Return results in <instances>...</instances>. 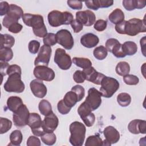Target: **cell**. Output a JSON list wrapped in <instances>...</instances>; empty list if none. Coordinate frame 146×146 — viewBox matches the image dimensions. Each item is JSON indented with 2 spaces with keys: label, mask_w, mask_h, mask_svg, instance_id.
Here are the masks:
<instances>
[{
  "label": "cell",
  "mask_w": 146,
  "mask_h": 146,
  "mask_svg": "<svg viewBox=\"0 0 146 146\" xmlns=\"http://www.w3.org/2000/svg\"><path fill=\"white\" fill-rule=\"evenodd\" d=\"M21 68L17 64L10 65L7 75L9 77L5 82L3 88L8 92L21 93L25 90V84L21 80Z\"/></svg>",
  "instance_id": "1"
},
{
  "label": "cell",
  "mask_w": 146,
  "mask_h": 146,
  "mask_svg": "<svg viewBox=\"0 0 146 146\" xmlns=\"http://www.w3.org/2000/svg\"><path fill=\"white\" fill-rule=\"evenodd\" d=\"M115 30L120 34H126L129 36H135L140 33L146 31V26L144 19L132 18L128 21L121 22L115 25Z\"/></svg>",
  "instance_id": "2"
},
{
  "label": "cell",
  "mask_w": 146,
  "mask_h": 146,
  "mask_svg": "<svg viewBox=\"0 0 146 146\" xmlns=\"http://www.w3.org/2000/svg\"><path fill=\"white\" fill-rule=\"evenodd\" d=\"M22 18L26 26L33 28V33L36 36L44 38L47 34V30L42 15L25 13Z\"/></svg>",
  "instance_id": "3"
},
{
  "label": "cell",
  "mask_w": 146,
  "mask_h": 146,
  "mask_svg": "<svg viewBox=\"0 0 146 146\" xmlns=\"http://www.w3.org/2000/svg\"><path fill=\"white\" fill-rule=\"evenodd\" d=\"M69 130L71 133L69 141L73 146H82L83 144L86 128L85 125L79 121H74L70 125Z\"/></svg>",
  "instance_id": "4"
},
{
  "label": "cell",
  "mask_w": 146,
  "mask_h": 146,
  "mask_svg": "<svg viewBox=\"0 0 146 146\" xmlns=\"http://www.w3.org/2000/svg\"><path fill=\"white\" fill-rule=\"evenodd\" d=\"M49 25L52 27H59L63 25H69L74 19L73 15L68 11L61 12L58 10L50 11L47 16Z\"/></svg>",
  "instance_id": "5"
},
{
  "label": "cell",
  "mask_w": 146,
  "mask_h": 146,
  "mask_svg": "<svg viewBox=\"0 0 146 146\" xmlns=\"http://www.w3.org/2000/svg\"><path fill=\"white\" fill-rule=\"evenodd\" d=\"M100 88V92L102 96L110 98L119 88V83L115 78L105 76L102 79Z\"/></svg>",
  "instance_id": "6"
},
{
  "label": "cell",
  "mask_w": 146,
  "mask_h": 146,
  "mask_svg": "<svg viewBox=\"0 0 146 146\" xmlns=\"http://www.w3.org/2000/svg\"><path fill=\"white\" fill-rule=\"evenodd\" d=\"M23 14V11L21 7L15 4H10L8 12L3 19V26L8 29L11 24L18 22Z\"/></svg>",
  "instance_id": "7"
},
{
  "label": "cell",
  "mask_w": 146,
  "mask_h": 146,
  "mask_svg": "<svg viewBox=\"0 0 146 146\" xmlns=\"http://www.w3.org/2000/svg\"><path fill=\"white\" fill-rule=\"evenodd\" d=\"M54 60L59 68L63 70H68L72 65L71 56L61 48H58L55 50Z\"/></svg>",
  "instance_id": "8"
},
{
  "label": "cell",
  "mask_w": 146,
  "mask_h": 146,
  "mask_svg": "<svg viewBox=\"0 0 146 146\" xmlns=\"http://www.w3.org/2000/svg\"><path fill=\"white\" fill-rule=\"evenodd\" d=\"M29 111L24 104L15 112H13V120L17 127H23L27 125L29 117Z\"/></svg>",
  "instance_id": "9"
},
{
  "label": "cell",
  "mask_w": 146,
  "mask_h": 146,
  "mask_svg": "<svg viewBox=\"0 0 146 146\" xmlns=\"http://www.w3.org/2000/svg\"><path fill=\"white\" fill-rule=\"evenodd\" d=\"M27 125L31 128L33 133L36 136H41L45 133L42 127V120L40 115L37 113H30Z\"/></svg>",
  "instance_id": "10"
},
{
  "label": "cell",
  "mask_w": 146,
  "mask_h": 146,
  "mask_svg": "<svg viewBox=\"0 0 146 146\" xmlns=\"http://www.w3.org/2000/svg\"><path fill=\"white\" fill-rule=\"evenodd\" d=\"M90 107L84 102L78 108V113L87 127H91L95 121V115L92 113Z\"/></svg>",
  "instance_id": "11"
},
{
  "label": "cell",
  "mask_w": 146,
  "mask_h": 146,
  "mask_svg": "<svg viewBox=\"0 0 146 146\" xmlns=\"http://www.w3.org/2000/svg\"><path fill=\"white\" fill-rule=\"evenodd\" d=\"M56 42L66 50H71L74 44L71 33L66 29H61L56 34Z\"/></svg>",
  "instance_id": "12"
},
{
  "label": "cell",
  "mask_w": 146,
  "mask_h": 146,
  "mask_svg": "<svg viewBox=\"0 0 146 146\" xmlns=\"http://www.w3.org/2000/svg\"><path fill=\"white\" fill-rule=\"evenodd\" d=\"M102 95L100 91L94 87L90 88L85 103L90 107L92 111L98 109L102 103Z\"/></svg>",
  "instance_id": "13"
},
{
  "label": "cell",
  "mask_w": 146,
  "mask_h": 146,
  "mask_svg": "<svg viewBox=\"0 0 146 146\" xmlns=\"http://www.w3.org/2000/svg\"><path fill=\"white\" fill-rule=\"evenodd\" d=\"M34 75L36 79L47 82L52 81L55 78V72L46 66L38 65L34 69Z\"/></svg>",
  "instance_id": "14"
},
{
  "label": "cell",
  "mask_w": 146,
  "mask_h": 146,
  "mask_svg": "<svg viewBox=\"0 0 146 146\" xmlns=\"http://www.w3.org/2000/svg\"><path fill=\"white\" fill-rule=\"evenodd\" d=\"M51 52L52 50L51 46L44 44L42 46L39 51L37 57L35 59L34 65L36 66L41 64L47 66L50 62Z\"/></svg>",
  "instance_id": "15"
},
{
  "label": "cell",
  "mask_w": 146,
  "mask_h": 146,
  "mask_svg": "<svg viewBox=\"0 0 146 146\" xmlns=\"http://www.w3.org/2000/svg\"><path fill=\"white\" fill-rule=\"evenodd\" d=\"M106 48L108 51L112 53L117 58H122L125 56L122 50V44L115 38H110L106 42Z\"/></svg>",
  "instance_id": "16"
},
{
  "label": "cell",
  "mask_w": 146,
  "mask_h": 146,
  "mask_svg": "<svg viewBox=\"0 0 146 146\" xmlns=\"http://www.w3.org/2000/svg\"><path fill=\"white\" fill-rule=\"evenodd\" d=\"M103 134L105 137V140L103 141V145H111L112 144H115L120 139L119 131L111 125L107 126L104 128Z\"/></svg>",
  "instance_id": "17"
},
{
  "label": "cell",
  "mask_w": 146,
  "mask_h": 146,
  "mask_svg": "<svg viewBox=\"0 0 146 146\" xmlns=\"http://www.w3.org/2000/svg\"><path fill=\"white\" fill-rule=\"evenodd\" d=\"M76 19L81 23L83 26H91L95 23L96 17L92 11L86 10L76 12Z\"/></svg>",
  "instance_id": "18"
},
{
  "label": "cell",
  "mask_w": 146,
  "mask_h": 146,
  "mask_svg": "<svg viewBox=\"0 0 146 146\" xmlns=\"http://www.w3.org/2000/svg\"><path fill=\"white\" fill-rule=\"evenodd\" d=\"M83 72L86 80L97 85H100L102 79L106 76L104 74L98 72L94 67L92 66L83 69Z\"/></svg>",
  "instance_id": "19"
},
{
  "label": "cell",
  "mask_w": 146,
  "mask_h": 146,
  "mask_svg": "<svg viewBox=\"0 0 146 146\" xmlns=\"http://www.w3.org/2000/svg\"><path fill=\"white\" fill-rule=\"evenodd\" d=\"M30 87L34 95L38 98H43L47 94V87L40 80L36 79L31 81Z\"/></svg>",
  "instance_id": "20"
},
{
  "label": "cell",
  "mask_w": 146,
  "mask_h": 146,
  "mask_svg": "<svg viewBox=\"0 0 146 146\" xmlns=\"http://www.w3.org/2000/svg\"><path fill=\"white\" fill-rule=\"evenodd\" d=\"M59 123L58 117L52 112L45 116L42 121V127L45 132H53L57 128Z\"/></svg>",
  "instance_id": "21"
},
{
  "label": "cell",
  "mask_w": 146,
  "mask_h": 146,
  "mask_svg": "<svg viewBox=\"0 0 146 146\" xmlns=\"http://www.w3.org/2000/svg\"><path fill=\"white\" fill-rule=\"evenodd\" d=\"M145 124V120L140 119H135L129 122L128 125V129L129 131L133 134H145L146 132Z\"/></svg>",
  "instance_id": "22"
},
{
  "label": "cell",
  "mask_w": 146,
  "mask_h": 146,
  "mask_svg": "<svg viewBox=\"0 0 146 146\" xmlns=\"http://www.w3.org/2000/svg\"><path fill=\"white\" fill-rule=\"evenodd\" d=\"M98 36L93 33H87L84 34L80 38V43L84 47L91 48L95 47L99 43Z\"/></svg>",
  "instance_id": "23"
},
{
  "label": "cell",
  "mask_w": 146,
  "mask_h": 146,
  "mask_svg": "<svg viewBox=\"0 0 146 146\" xmlns=\"http://www.w3.org/2000/svg\"><path fill=\"white\" fill-rule=\"evenodd\" d=\"M123 7L128 11H132L135 9H141L145 6V1L139 0H124L122 2Z\"/></svg>",
  "instance_id": "24"
},
{
  "label": "cell",
  "mask_w": 146,
  "mask_h": 146,
  "mask_svg": "<svg viewBox=\"0 0 146 146\" xmlns=\"http://www.w3.org/2000/svg\"><path fill=\"white\" fill-rule=\"evenodd\" d=\"M23 104L22 100L18 96H13L7 99V106L8 109L13 112H15Z\"/></svg>",
  "instance_id": "25"
},
{
  "label": "cell",
  "mask_w": 146,
  "mask_h": 146,
  "mask_svg": "<svg viewBox=\"0 0 146 146\" xmlns=\"http://www.w3.org/2000/svg\"><path fill=\"white\" fill-rule=\"evenodd\" d=\"M108 19L111 23L116 25L124 20V14L121 9L117 8L110 14Z\"/></svg>",
  "instance_id": "26"
},
{
  "label": "cell",
  "mask_w": 146,
  "mask_h": 146,
  "mask_svg": "<svg viewBox=\"0 0 146 146\" xmlns=\"http://www.w3.org/2000/svg\"><path fill=\"white\" fill-rule=\"evenodd\" d=\"M122 50L125 56H131L136 53L137 46L132 41H127L122 44Z\"/></svg>",
  "instance_id": "27"
},
{
  "label": "cell",
  "mask_w": 146,
  "mask_h": 146,
  "mask_svg": "<svg viewBox=\"0 0 146 146\" xmlns=\"http://www.w3.org/2000/svg\"><path fill=\"white\" fill-rule=\"evenodd\" d=\"M0 48H11L15 43L14 38L9 34H1Z\"/></svg>",
  "instance_id": "28"
},
{
  "label": "cell",
  "mask_w": 146,
  "mask_h": 146,
  "mask_svg": "<svg viewBox=\"0 0 146 146\" xmlns=\"http://www.w3.org/2000/svg\"><path fill=\"white\" fill-rule=\"evenodd\" d=\"M64 103L69 108H71L78 102V96L76 94L72 91L67 92L63 98Z\"/></svg>",
  "instance_id": "29"
},
{
  "label": "cell",
  "mask_w": 146,
  "mask_h": 146,
  "mask_svg": "<svg viewBox=\"0 0 146 146\" xmlns=\"http://www.w3.org/2000/svg\"><path fill=\"white\" fill-rule=\"evenodd\" d=\"M115 71L117 75L121 76H124L126 75L129 74L130 71L129 64L126 62H120L117 64Z\"/></svg>",
  "instance_id": "30"
},
{
  "label": "cell",
  "mask_w": 146,
  "mask_h": 146,
  "mask_svg": "<svg viewBox=\"0 0 146 146\" xmlns=\"http://www.w3.org/2000/svg\"><path fill=\"white\" fill-rule=\"evenodd\" d=\"M23 136L22 132L18 129L13 131L10 135V143L9 145L19 146L22 141Z\"/></svg>",
  "instance_id": "31"
},
{
  "label": "cell",
  "mask_w": 146,
  "mask_h": 146,
  "mask_svg": "<svg viewBox=\"0 0 146 146\" xmlns=\"http://www.w3.org/2000/svg\"><path fill=\"white\" fill-rule=\"evenodd\" d=\"M38 109L40 113L44 116L48 115L53 112L50 103L46 99H43L39 102Z\"/></svg>",
  "instance_id": "32"
},
{
  "label": "cell",
  "mask_w": 146,
  "mask_h": 146,
  "mask_svg": "<svg viewBox=\"0 0 146 146\" xmlns=\"http://www.w3.org/2000/svg\"><path fill=\"white\" fill-rule=\"evenodd\" d=\"M72 62L76 66L83 69L92 66V62L88 58H86L74 57L72 59Z\"/></svg>",
  "instance_id": "33"
},
{
  "label": "cell",
  "mask_w": 146,
  "mask_h": 146,
  "mask_svg": "<svg viewBox=\"0 0 146 146\" xmlns=\"http://www.w3.org/2000/svg\"><path fill=\"white\" fill-rule=\"evenodd\" d=\"M117 102L120 106L127 107L131 102V97L128 93L122 92L117 95Z\"/></svg>",
  "instance_id": "34"
},
{
  "label": "cell",
  "mask_w": 146,
  "mask_h": 146,
  "mask_svg": "<svg viewBox=\"0 0 146 146\" xmlns=\"http://www.w3.org/2000/svg\"><path fill=\"white\" fill-rule=\"evenodd\" d=\"M93 54L96 59L102 60L107 57L108 55V51L106 47L103 46H100L96 47L94 50Z\"/></svg>",
  "instance_id": "35"
},
{
  "label": "cell",
  "mask_w": 146,
  "mask_h": 146,
  "mask_svg": "<svg viewBox=\"0 0 146 146\" xmlns=\"http://www.w3.org/2000/svg\"><path fill=\"white\" fill-rule=\"evenodd\" d=\"M40 137L42 141L47 145H54L56 140V135L54 132H45Z\"/></svg>",
  "instance_id": "36"
},
{
  "label": "cell",
  "mask_w": 146,
  "mask_h": 146,
  "mask_svg": "<svg viewBox=\"0 0 146 146\" xmlns=\"http://www.w3.org/2000/svg\"><path fill=\"white\" fill-rule=\"evenodd\" d=\"M13 57V52L11 48H0V60L1 62H7Z\"/></svg>",
  "instance_id": "37"
},
{
  "label": "cell",
  "mask_w": 146,
  "mask_h": 146,
  "mask_svg": "<svg viewBox=\"0 0 146 146\" xmlns=\"http://www.w3.org/2000/svg\"><path fill=\"white\" fill-rule=\"evenodd\" d=\"M86 146H102L103 145L102 139L98 135H92L87 137L86 143Z\"/></svg>",
  "instance_id": "38"
},
{
  "label": "cell",
  "mask_w": 146,
  "mask_h": 146,
  "mask_svg": "<svg viewBox=\"0 0 146 146\" xmlns=\"http://www.w3.org/2000/svg\"><path fill=\"white\" fill-rule=\"evenodd\" d=\"M12 126V122L8 119L1 117L0 118V133L3 134L9 131Z\"/></svg>",
  "instance_id": "39"
},
{
  "label": "cell",
  "mask_w": 146,
  "mask_h": 146,
  "mask_svg": "<svg viewBox=\"0 0 146 146\" xmlns=\"http://www.w3.org/2000/svg\"><path fill=\"white\" fill-rule=\"evenodd\" d=\"M43 42L44 45H47L48 46L55 45L56 43H57L56 34L52 33H47V34L43 38Z\"/></svg>",
  "instance_id": "40"
},
{
  "label": "cell",
  "mask_w": 146,
  "mask_h": 146,
  "mask_svg": "<svg viewBox=\"0 0 146 146\" xmlns=\"http://www.w3.org/2000/svg\"><path fill=\"white\" fill-rule=\"evenodd\" d=\"M123 80L126 84L128 85H136L139 82V78L134 75L127 74L123 76Z\"/></svg>",
  "instance_id": "41"
},
{
  "label": "cell",
  "mask_w": 146,
  "mask_h": 146,
  "mask_svg": "<svg viewBox=\"0 0 146 146\" xmlns=\"http://www.w3.org/2000/svg\"><path fill=\"white\" fill-rule=\"evenodd\" d=\"M71 91L74 92L77 96L78 102H80L82 100L85 95V90L84 88L80 85H75L71 88Z\"/></svg>",
  "instance_id": "42"
},
{
  "label": "cell",
  "mask_w": 146,
  "mask_h": 146,
  "mask_svg": "<svg viewBox=\"0 0 146 146\" xmlns=\"http://www.w3.org/2000/svg\"><path fill=\"white\" fill-rule=\"evenodd\" d=\"M40 47V43L38 40H32L29 43L28 48L31 54H36Z\"/></svg>",
  "instance_id": "43"
},
{
  "label": "cell",
  "mask_w": 146,
  "mask_h": 146,
  "mask_svg": "<svg viewBox=\"0 0 146 146\" xmlns=\"http://www.w3.org/2000/svg\"><path fill=\"white\" fill-rule=\"evenodd\" d=\"M107 26V23L106 21L103 19H99L95 22L94 28L96 31L101 32L104 31L106 29Z\"/></svg>",
  "instance_id": "44"
},
{
  "label": "cell",
  "mask_w": 146,
  "mask_h": 146,
  "mask_svg": "<svg viewBox=\"0 0 146 146\" xmlns=\"http://www.w3.org/2000/svg\"><path fill=\"white\" fill-rule=\"evenodd\" d=\"M57 108L58 112L62 115H66L71 110V108L68 107L63 102V99L60 100L57 104Z\"/></svg>",
  "instance_id": "45"
},
{
  "label": "cell",
  "mask_w": 146,
  "mask_h": 146,
  "mask_svg": "<svg viewBox=\"0 0 146 146\" xmlns=\"http://www.w3.org/2000/svg\"><path fill=\"white\" fill-rule=\"evenodd\" d=\"M74 80L77 83H83L86 80L83 71L76 70L73 75Z\"/></svg>",
  "instance_id": "46"
},
{
  "label": "cell",
  "mask_w": 146,
  "mask_h": 146,
  "mask_svg": "<svg viewBox=\"0 0 146 146\" xmlns=\"http://www.w3.org/2000/svg\"><path fill=\"white\" fill-rule=\"evenodd\" d=\"M95 2L99 8L109 7L113 4V1L112 0H95Z\"/></svg>",
  "instance_id": "47"
},
{
  "label": "cell",
  "mask_w": 146,
  "mask_h": 146,
  "mask_svg": "<svg viewBox=\"0 0 146 146\" xmlns=\"http://www.w3.org/2000/svg\"><path fill=\"white\" fill-rule=\"evenodd\" d=\"M40 141L36 136H30L27 140V146H40Z\"/></svg>",
  "instance_id": "48"
},
{
  "label": "cell",
  "mask_w": 146,
  "mask_h": 146,
  "mask_svg": "<svg viewBox=\"0 0 146 146\" xmlns=\"http://www.w3.org/2000/svg\"><path fill=\"white\" fill-rule=\"evenodd\" d=\"M68 6L74 10H80L83 7V3L79 1H67Z\"/></svg>",
  "instance_id": "49"
},
{
  "label": "cell",
  "mask_w": 146,
  "mask_h": 146,
  "mask_svg": "<svg viewBox=\"0 0 146 146\" xmlns=\"http://www.w3.org/2000/svg\"><path fill=\"white\" fill-rule=\"evenodd\" d=\"M23 28V26L22 25L19 23L18 22H15L13 24H11L9 27L8 28V30L14 34H17L19 33Z\"/></svg>",
  "instance_id": "50"
},
{
  "label": "cell",
  "mask_w": 146,
  "mask_h": 146,
  "mask_svg": "<svg viewBox=\"0 0 146 146\" xmlns=\"http://www.w3.org/2000/svg\"><path fill=\"white\" fill-rule=\"evenodd\" d=\"M72 29L75 33H79L83 29V25L78 21L76 19H73V21L70 23Z\"/></svg>",
  "instance_id": "51"
},
{
  "label": "cell",
  "mask_w": 146,
  "mask_h": 146,
  "mask_svg": "<svg viewBox=\"0 0 146 146\" xmlns=\"http://www.w3.org/2000/svg\"><path fill=\"white\" fill-rule=\"evenodd\" d=\"M9 3L6 1H2L0 3V15H6V14L8 12L9 9Z\"/></svg>",
  "instance_id": "52"
},
{
  "label": "cell",
  "mask_w": 146,
  "mask_h": 146,
  "mask_svg": "<svg viewBox=\"0 0 146 146\" xmlns=\"http://www.w3.org/2000/svg\"><path fill=\"white\" fill-rule=\"evenodd\" d=\"M0 64H1V67H0L1 74L2 78H3L4 76L7 75V71L10 65L8 64L7 62H1Z\"/></svg>",
  "instance_id": "53"
},
{
  "label": "cell",
  "mask_w": 146,
  "mask_h": 146,
  "mask_svg": "<svg viewBox=\"0 0 146 146\" xmlns=\"http://www.w3.org/2000/svg\"><path fill=\"white\" fill-rule=\"evenodd\" d=\"M84 3L87 7L90 9L94 10H98L99 9L98 5H96L95 1H85Z\"/></svg>",
  "instance_id": "54"
}]
</instances>
